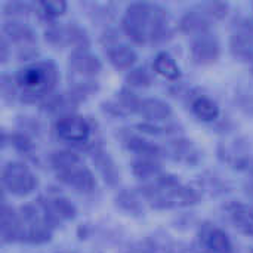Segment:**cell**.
Returning <instances> with one entry per match:
<instances>
[{"mask_svg":"<svg viewBox=\"0 0 253 253\" xmlns=\"http://www.w3.org/2000/svg\"><path fill=\"white\" fill-rule=\"evenodd\" d=\"M126 34L138 43L168 40L173 27L165 9L150 3H133L123 18Z\"/></svg>","mask_w":253,"mask_h":253,"instance_id":"6da1fadb","label":"cell"},{"mask_svg":"<svg viewBox=\"0 0 253 253\" xmlns=\"http://www.w3.org/2000/svg\"><path fill=\"white\" fill-rule=\"evenodd\" d=\"M142 194L156 209L184 208L199 202V194L194 190L182 187L170 176H157L153 184L144 187Z\"/></svg>","mask_w":253,"mask_h":253,"instance_id":"7a4b0ae2","label":"cell"},{"mask_svg":"<svg viewBox=\"0 0 253 253\" xmlns=\"http://www.w3.org/2000/svg\"><path fill=\"white\" fill-rule=\"evenodd\" d=\"M15 82L24 98L34 101L50 93L58 82V71L52 62H34L21 68Z\"/></svg>","mask_w":253,"mask_h":253,"instance_id":"3957f363","label":"cell"},{"mask_svg":"<svg viewBox=\"0 0 253 253\" xmlns=\"http://www.w3.org/2000/svg\"><path fill=\"white\" fill-rule=\"evenodd\" d=\"M19 242L27 245H43L52 239L53 224L39 205H27L18 211Z\"/></svg>","mask_w":253,"mask_h":253,"instance_id":"277c9868","label":"cell"},{"mask_svg":"<svg viewBox=\"0 0 253 253\" xmlns=\"http://www.w3.org/2000/svg\"><path fill=\"white\" fill-rule=\"evenodd\" d=\"M52 165L56 170L58 179L64 184L79 190L92 191L95 187L93 176L84 165H82L77 154L71 151H58L52 156Z\"/></svg>","mask_w":253,"mask_h":253,"instance_id":"5b68a950","label":"cell"},{"mask_svg":"<svg viewBox=\"0 0 253 253\" xmlns=\"http://www.w3.org/2000/svg\"><path fill=\"white\" fill-rule=\"evenodd\" d=\"M1 181L7 191H10L15 196H25L31 193L37 184L31 170L25 165L18 162H10L3 168Z\"/></svg>","mask_w":253,"mask_h":253,"instance_id":"8992f818","label":"cell"},{"mask_svg":"<svg viewBox=\"0 0 253 253\" xmlns=\"http://www.w3.org/2000/svg\"><path fill=\"white\" fill-rule=\"evenodd\" d=\"M196 249L200 253H234V246L228 234L212 224H203L200 227Z\"/></svg>","mask_w":253,"mask_h":253,"instance_id":"52a82bcc","label":"cell"},{"mask_svg":"<svg viewBox=\"0 0 253 253\" xmlns=\"http://www.w3.org/2000/svg\"><path fill=\"white\" fill-rule=\"evenodd\" d=\"M55 129L61 139L71 144H83L90 136L89 123L83 117L76 114L61 116L55 125Z\"/></svg>","mask_w":253,"mask_h":253,"instance_id":"ba28073f","label":"cell"},{"mask_svg":"<svg viewBox=\"0 0 253 253\" xmlns=\"http://www.w3.org/2000/svg\"><path fill=\"white\" fill-rule=\"evenodd\" d=\"M231 52L242 61H253V24H239L230 40Z\"/></svg>","mask_w":253,"mask_h":253,"instance_id":"9c48e42d","label":"cell"},{"mask_svg":"<svg viewBox=\"0 0 253 253\" xmlns=\"http://www.w3.org/2000/svg\"><path fill=\"white\" fill-rule=\"evenodd\" d=\"M46 40H49L52 44H74L80 49H84V46L89 44L87 36L83 30H80L77 25H65V27H50L46 31Z\"/></svg>","mask_w":253,"mask_h":253,"instance_id":"30bf717a","label":"cell"},{"mask_svg":"<svg viewBox=\"0 0 253 253\" xmlns=\"http://www.w3.org/2000/svg\"><path fill=\"white\" fill-rule=\"evenodd\" d=\"M39 203L53 227L59 225L62 221H68L76 216V208L61 196H49L46 199H40Z\"/></svg>","mask_w":253,"mask_h":253,"instance_id":"8fae6325","label":"cell"},{"mask_svg":"<svg viewBox=\"0 0 253 253\" xmlns=\"http://www.w3.org/2000/svg\"><path fill=\"white\" fill-rule=\"evenodd\" d=\"M219 42L211 34L199 36L191 44V56L199 65H208L215 62L219 58Z\"/></svg>","mask_w":253,"mask_h":253,"instance_id":"7c38bea8","label":"cell"},{"mask_svg":"<svg viewBox=\"0 0 253 253\" xmlns=\"http://www.w3.org/2000/svg\"><path fill=\"white\" fill-rule=\"evenodd\" d=\"M228 216L234 228L246 236L253 237V206L234 203L228 206Z\"/></svg>","mask_w":253,"mask_h":253,"instance_id":"4fadbf2b","label":"cell"},{"mask_svg":"<svg viewBox=\"0 0 253 253\" xmlns=\"http://www.w3.org/2000/svg\"><path fill=\"white\" fill-rule=\"evenodd\" d=\"M70 67L79 74L93 76V74L99 73L102 65L95 55H92L83 49H79L70 55Z\"/></svg>","mask_w":253,"mask_h":253,"instance_id":"5bb4252c","label":"cell"},{"mask_svg":"<svg viewBox=\"0 0 253 253\" xmlns=\"http://www.w3.org/2000/svg\"><path fill=\"white\" fill-rule=\"evenodd\" d=\"M1 242L4 245L19 242L18 212H15L12 208L6 205H3V212H1Z\"/></svg>","mask_w":253,"mask_h":253,"instance_id":"9a60e30c","label":"cell"},{"mask_svg":"<svg viewBox=\"0 0 253 253\" xmlns=\"http://www.w3.org/2000/svg\"><path fill=\"white\" fill-rule=\"evenodd\" d=\"M191 110L193 113L205 122H213L219 116V107L218 104L209 98L208 95H199L191 101Z\"/></svg>","mask_w":253,"mask_h":253,"instance_id":"2e32d148","label":"cell"},{"mask_svg":"<svg viewBox=\"0 0 253 253\" xmlns=\"http://www.w3.org/2000/svg\"><path fill=\"white\" fill-rule=\"evenodd\" d=\"M107 56L110 58V62L120 70H126L129 68L135 61H136V52L126 46V44H116V46H110L107 50Z\"/></svg>","mask_w":253,"mask_h":253,"instance_id":"e0dca14e","label":"cell"},{"mask_svg":"<svg viewBox=\"0 0 253 253\" xmlns=\"http://www.w3.org/2000/svg\"><path fill=\"white\" fill-rule=\"evenodd\" d=\"M139 113L150 120L163 122L172 114V110L166 102H162L159 99H145L141 101Z\"/></svg>","mask_w":253,"mask_h":253,"instance_id":"ac0fdd59","label":"cell"},{"mask_svg":"<svg viewBox=\"0 0 253 253\" xmlns=\"http://www.w3.org/2000/svg\"><path fill=\"white\" fill-rule=\"evenodd\" d=\"M139 253H175L173 242L169 236H150L139 245Z\"/></svg>","mask_w":253,"mask_h":253,"instance_id":"d6986e66","label":"cell"},{"mask_svg":"<svg viewBox=\"0 0 253 253\" xmlns=\"http://www.w3.org/2000/svg\"><path fill=\"white\" fill-rule=\"evenodd\" d=\"M209 21L206 19V16L202 12H188L182 21H181V28L185 33H194V34H206V30L209 28Z\"/></svg>","mask_w":253,"mask_h":253,"instance_id":"ffe728a7","label":"cell"},{"mask_svg":"<svg viewBox=\"0 0 253 253\" xmlns=\"http://www.w3.org/2000/svg\"><path fill=\"white\" fill-rule=\"evenodd\" d=\"M153 65H154V70L160 76H163V77H166L169 80H176L181 76L179 68H178L176 62H175V59L169 53H166V52H160L156 56Z\"/></svg>","mask_w":253,"mask_h":253,"instance_id":"44dd1931","label":"cell"},{"mask_svg":"<svg viewBox=\"0 0 253 253\" xmlns=\"http://www.w3.org/2000/svg\"><path fill=\"white\" fill-rule=\"evenodd\" d=\"M4 34L9 36L13 42H21V43H28L34 40V34L31 28L25 24L21 22H7L4 24Z\"/></svg>","mask_w":253,"mask_h":253,"instance_id":"7402d4cb","label":"cell"},{"mask_svg":"<svg viewBox=\"0 0 253 253\" xmlns=\"http://www.w3.org/2000/svg\"><path fill=\"white\" fill-rule=\"evenodd\" d=\"M98 154H99V156L96 157V163L99 165V170L104 173L105 181L108 179L110 184L117 182L119 175H117V172H116V168H114L113 162H111V160L108 159V156H105L104 153H98Z\"/></svg>","mask_w":253,"mask_h":253,"instance_id":"603a6c76","label":"cell"},{"mask_svg":"<svg viewBox=\"0 0 253 253\" xmlns=\"http://www.w3.org/2000/svg\"><path fill=\"white\" fill-rule=\"evenodd\" d=\"M65 6L67 4L64 1H40V3H37V7L44 18H55V16L61 15L65 10Z\"/></svg>","mask_w":253,"mask_h":253,"instance_id":"cb8c5ba5","label":"cell"},{"mask_svg":"<svg viewBox=\"0 0 253 253\" xmlns=\"http://www.w3.org/2000/svg\"><path fill=\"white\" fill-rule=\"evenodd\" d=\"M129 148L133 151H138L139 154H145V156H157L160 153L159 147L141 139V138H130L129 139Z\"/></svg>","mask_w":253,"mask_h":253,"instance_id":"d4e9b609","label":"cell"},{"mask_svg":"<svg viewBox=\"0 0 253 253\" xmlns=\"http://www.w3.org/2000/svg\"><path fill=\"white\" fill-rule=\"evenodd\" d=\"M133 172L139 178H147V176H156L157 178L159 165H156V163L144 159V160H139V162H135L133 163Z\"/></svg>","mask_w":253,"mask_h":253,"instance_id":"484cf974","label":"cell"},{"mask_svg":"<svg viewBox=\"0 0 253 253\" xmlns=\"http://www.w3.org/2000/svg\"><path fill=\"white\" fill-rule=\"evenodd\" d=\"M172 145H173V153L176 154V159H179V160L191 162V157L197 156L196 150L193 148V145L188 141H175Z\"/></svg>","mask_w":253,"mask_h":253,"instance_id":"4316f807","label":"cell"},{"mask_svg":"<svg viewBox=\"0 0 253 253\" xmlns=\"http://www.w3.org/2000/svg\"><path fill=\"white\" fill-rule=\"evenodd\" d=\"M117 205L130 213H141V206L138 200L135 199V196L130 193H122L117 199Z\"/></svg>","mask_w":253,"mask_h":253,"instance_id":"83f0119b","label":"cell"},{"mask_svg":"<svg viewBox=\"0 0 253 253\" xmlns=\"http://www.w3.org/2000/svg\"><path fill=\"white\" fill-rule=\"evenodd\" d=\"M127 82L132 86H148L151 83V76L148 74V71L145 68H136L132 70L127 76Z\"/></svg>","mask_w":253,"mask_h":253,"instance_id":"f1b7e54d","label":"cell"},{"mask_svg":"<svg viewBox=\"0 0 253 253\" xmlns=\"http://www.w3.org/2000/svg\"><path fill=\"white\" fill-rule=\"evenodd\" d=\"M202 7L206 10V13H209V15H212L215 18L225 16L227 15V9H228V6L225 3H218V1H215V3H205Z\"/></svg>","mask_w":253,"mask_h":253,"instance_id":"f546056e","label":"cell"},{"mask_svg":"<svg viewBox=\"0 0 253 253\" xmlns=\"http://www.w3.org/2000/svg\"><path fill=\"white\" fill-rule=\"evenodd\" d=\"M251 253H253V249H252V252H251Z\"/></svg>","mask_w":253,"mask_h":253,"instance_id":"4dcf8cb0","label":"cell"}]
</instances>
